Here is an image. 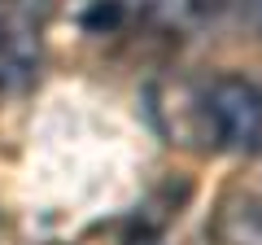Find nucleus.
Segmentation results:
<instances>
[{"label":"nucleus","instance_id":"nucleus-5","mask_svg":"<svg viewBox=\"0 0 262 245\" xmlns=\"http://www.w3.org/2000/svg\"><path fill=\"white\" fill-rule=\"evenodd\" d=\"M118 18H122V5H118V0H101L92 13H83V27L88 31H105V27H114Z\"/></svg>","mask_w":262,"mask_h":245},{"label":"nucleus","instance_id":"nucleus-4","mask_svg":"<svg viewBox=\"0 0 262 245\" xmlns=\"http://www.w3.org/2000/svg\"><path fill=\"white\" fill-rule=\"evenodd\" d=\"M158 5L170 22H206L223 9L227 0H158Z\"/></svg>","mask_w":262,"mask_h":245},{"label":"nucleus","instance_id":"nucleus-1","mask_svg":"<svg viewBox=\"0 0 262 245\" xmlns=\"http://www.w3.org/2000/svg\"><path fill=\"white\" fill-rule=\"evenodd\" d=\"M196 140L219 153H253L262 149V92L241 75H219L192 92L188 105Z\"/></svg>","mask_w":262,"mask_h":245},{"label":"nucleus","instance_id":"nucleus-2","mask_svg":"<svg viewBox=\"0 0 262 245\" xmlns=\"http://www.w3.org/2000/svg\"><path fill=\"white\" fill-rule=\"evenodd\" d=\"M35 22L22 18V13L0 9V92H13L35 75Z\"/></svg>","mask_w":262,"mask_h":245},{"label":"nucleus","instance_id":"nucleus-6","mask_svg":"<svg viewBox=\"0 0 262 245\" xmlns=\"http://www.w3.org/2000/svg\"><path fill=\"white\" fill-rule=\"evenodd\" d=\"M0 9H9V13H22V18H31V0H0Z\"/></svg>","mask_w":262,"mask_h":245},{"label":"nucleus","instance_id":"nucleus-3","mask_svg":"<svg viewBox=\"0 0 262 245\" xmlns=\"http://www.w3.org/2000/svg\"><path fill=\"white\" fill-rule=\"evenodd\" d=\"M219 236L227 245H262V201L258 197H232L219 215Z\"/></svg>","mask_w":262,"mask_h":245}]
</instances>
